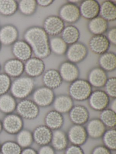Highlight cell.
Listing matches in <instances>:
<instances>
[{"instance_id": "obj_1", "label": "cell", "mask_w": 116, "mask_h": 154, "mask_svg": "<svg viewBox=\"0 0 116 154\" xmlns=\"http://www.w3.org/2000/svg\"><path fill=\"white\" fill-rule=\"evenodd\" d=\"M24 38L31 48L35 57L44 59L51 54L50 46V38L41 27L33 26L26 29Z\"/></svg>"}, {"instance_id": "obj_2", "label": "cell", "mask_w": 116, "mask_h": 154, "mask_svg": "<svg viewBox=\"0 0 116 154\" xmlns=\"http://www.w3.org/2000/svg\"><path fill=\"white\" fill-rule=\"evenodd\" d=\"M34 86L33 78L28 76L18 77L11 85V92L14 97L24 100L32 93Z\"/></svg>"}, {"instance_id": "obj_3", "label": "cell", "mask_w": 116, "mask_h": 154, "mask_svg": "<svg viewBox=\"0 0 116 154\" xmlns=\"http://www.w3.org/2000/svg\"><path fill=\"white\" fill-rule=\"evenodd\" d=\"M92 92V86L84 79H77L71 83L69 88V95L78 101L88 100Z\"/></svg>"}, {"instance_id": "obj_4", "label": "cell", "mask_w": 116, "mask_h": 154, "mask_svg": "<svg viewBox=\"0 0 116 154\" xmlns=\"http://www.w3.org/2000/svg\"><path fill=\"white\" fill-rule=\"evenodd\" d=\"M59 16L64 23L69 24L76 23L81 17L78 5L69 2L60 7L59 11Z\"/></svg>"}, {"instance_id": "obj_5", "label": "cell", "mask_w": 116, "mask_h": 154, "mask_svg": "<svg viewBox=\"0 0 116 154\" xmlns=\"http://www.w3.org/2000/svg\"><path fill=\"white\" fill-rule=\"evenodd\" d=\"M88 54V48L86 45L78 42L68 47L66 53L68 61L77 64L83 61Z\"/></svg>"}, {"instance_id": "obj_6", "label": "cell", "mask_w": 116, "mask_h": 154, "mask_svg": "<svg viewBox=\"0 0 116 154\" xmlns=\"http://www.w3.org/2000/svg\"><path fill=\"white\" fill-rule=\"evenodd\" d=\"M65 27V23L59 16L51 15L44 19L42 28L48 35L55 37L60 35Z\"/></svg>"}, {"instance_id": "obj_7", "label": "cell", "mask_w": 116, "mask_h": 154, "mask_svg": "<svg viewBox=\"0 0 116 154\" xmlns=\"http://www.w3.org/2000/svg\"><path fill=\"white\" fill-rule=\"evenodd\" d=\"M55 97L53 90L44 86L37 88L33 94V101L39 107L50 106L53 103Z\"/></svg>"}, {"instance_id": "obj_8", "label": "cell", "mask_w": 116, "mask_h": 154, "mask_svg": "<svg viewBox=\"0 0 116 154\" xmlns=\"http://www.w3.org/2000/svg\"><path fill=\"white\" fill-rule=\"evenodd\" d=\"M17 112L21 117L27 119H34L40 112L39 107L32 100L24 99L16 106Z\"/></svg>"}, {"instance_id": "obj_9", "label": "cell", "mask_w": 116, "mask_h": 154, "mask_svg": "<svg viewBox=\"0 0 116 154\" xmlns=\"http://www.w3.org/2000/svg\"><path fill=\"white\" fill-rule=\"evenodd\" d=\"M58 71L63 81L66 82L71 83L79 79V69L77 64L68 60L60 64Z\"/></svg>"}, {"instance_id": "obj_10", "label": "cell", "mask_w": 116, "mask_h": 154, "mask_svg": "<svg viewBox=\"0 0 116 154\" xmlns=\"http://www.w3.org/2000/svg\"><path fill=\"white\" fill-rule=\"evenodd\" d=\"M89 102L92 109L102 111L109 105L110 97L105 91L96 90L92 93L89 98Z\"/></svg>"}, {"instance_id": "obj_11", "label": "cell", "mask_w": 116, "mask_h": 154, "mask_svg": "<svg viewBox=\"0 0 116 154\" xmlns=\"http://www.w3.org/2000/svg\"><path fill=\"white\" fill-rule=\"evenodd\" d=\"M79 8L81 16L85 19L90 20L99 16L100 4L96 0L82 1Z\"/></svg>"}, {"instance_id": "obj_12", "label": "cell", "mask_w": 116, "mask_h": 154, "mask_svg": "<svg viewBox=\"0 0 116 154\" xmlns=\"http://www.w3.org/2000/svg\"><path fill=\"white\" fill-rule=\"evenodd\" d=\"M110 45V43L104 35H93L89 42V48L91 52L100 55L108 52Z\"/></svg>"}, {"instance_id": "obj_13", "label": "cell", "mask_w": 116, "mask_h": 154, "mask_svg": "<svg viewBox=\"0 0 116 154\" xmlns=\"http://www.w3.org/2000/svg\"><path fill=\"white\" fill-rule=\"evenodd\" d=\"M45 66L43 59L31 57L24 63V72L31 78L39 77L43 74Z\"/></svg>"}, {"instance_id": "obj_14", "label": "cell", "mask_w": 116, "mask_h": 154, "mask_svg": "<svg viewBox=\"0 0 116 154\" xmlns=\"http://www.w3.org/2000/svg\"><path fill=\"white\" fill-rule=\"evenodd\" d=\"M19 35L15 26L12 24L5 25L0 28V43L5 46L12 45L18 40Z\"/></svg>"}, {"instance_id": "obj_15", "label": "cell", "mask_w": 116, "mask_h": 154, "mask_svg": "<svg viewBox=\"0 0 116 154\" xmlns=\"http://www.w3.org/2000/svg\"><path fill=\"white\" fill-rule=\"evenodd\" d=\"M12 53L15 58L25 62L32 57L33 52L29 44L24 40H17L12 45Z\"/></svg>"}, {"instance_id": "obj_16", "label": "cell", "mask_w": 116, "mask_h": 154, "mask_svg": "<svg viewBox=\"0 0 116 154\" xmlns=\"http://www.w3.org/2000/svg\"><path fill=\"white\" fill-rule=\"evenodd\" d=\"M67 136L72 145L78 146L84 144L89 137L86 128L83 125L76 124L71 127Z\"/></svg>"}, {"instance_id": "obj_17", "label": "cell", "mask_w": 116, "mask_h": 154, "mask_svg": "<svg viewBox=\"0 0 116 154\" xmlns=\"http://www.w3.org/2000/svg\"><path fill=\"white\" fill-rule=\"evenodd\" d=\"M108 78L107 72L99 66H97L89 71L87 81L92 86L99 88L104 87Z\"/></svg>"}, {"instance_id": "obj_18", "label": "cell", "mask_w": 116, "mask_h": 154, "mask_svg": "<svg viewBox=\"0 0 116 154\" xmlns=\"http://www.w3.org/2000/svg\"><path fill=\"white\" fill-rule=\"evenodd\" d=\"M69 113L71 121L76 125H83L88 122L89 118V111L83 105L73 106Z\"/></svg>"}, {"instance_id": "obj_19", "label": "cell", "mask_w": 116, "mask_h": 154, "mask_svg": "<svg viewBox=\"0 0 116 154\" xmlns=\"http://www.w3.org/2000/svg\"><path fill=\"white\" fill-rule=\"evenodd\" d=\"M42 81L44 86L53 90L60 87L63 81L58 70L50 69L44 73Z\"/></svg>"}, {"instance_id": "obj_20", "label": "cell", "mask_w": 116, "mask_h": 154, "mask_svg": "<svg viewBox=\"0 0 116 154\" xmlns=\"http://www.w3.org/2000/svg\"><path fill=\"white\" fill-rule=\"evenodd\" d=\"M53 131L46 125H40L35 128L32 133L34 141L41 146L51 143Z\"/></svg>"}, {"instance_id": "obj_21", "label": "cell", "mask_w": 116, "mask_h": 154, "mask_svg": "<svg viewBox=\"0 0 116 154\" xmlns=\"http://www.w3.org/2000/svg\"><path fill=\"white\" fill-rule=\"evenodd\" d=\"M4 69L8 76L19 77L24 72V63L16 58H12L5 62Z\"/></svg>"}, {"instance_id": "obj_22", "label": "cell", "mask_w": 116, "mask_h": 154, "mask_svg": "<svg viewBox=\"0 0 116 154\" xmlns=\"http://www.w3.org/2000/svg\"><path fill=\"white\" fill-rule=\"evenodd\" d=\"M88 29L90 33L93 35H104L108 30V22L98 16L89 21Z\"/></svg>"}, {"instance_id": "obj_23", "label": "cell", "mask_w": 116, "mask_h": 154, "mask_svg": "<svg viewBox=\"0 0 116 154\" xmlns=\"http://www.w3.org/2000/svg\"><path fill=\"white\" fill-rule=\"evenodd\" d=\"M53 103L54 110L62 114L69 112L73 106V100L66 94H61L55 97Z\"/></svg>"}, {"instance_id": "obj_24", "label": "cell", "mask_w": 116, "mask_h": 154, "mask_svg": "<svg viewBox=\"0 0 116 154\" xmlns=\"http://www.w3.org/2000/svg\"><path fill=\"white\" fill-rule=\"evenodd\" d=\"M106 126L100 119H93L91 120L87 125L88 136L93 139L101 137L106 131Z\"/></svg>"}, {"instance_id": "obj_25", "label": "cell", "mask_w": 116, "mask_h": 154, "mask_svg": "<svg viewBox=\"0 0 116 154\" xmlns=\"http://www.w3.org/2000/svg\"><path fill=\"white\" fill-rule=\"evenodd\" d=\"M45 125L51 130L60 129L64 122L62 113L55 110L50 111L46 114L45 119Z\"/></svg>"}, {"instance_id": "obj_26", "label": "cell", "mask_w": 116, "mask_h": 154, "mask_svg": "<svg viewBox=\"0 0 116 154\" xmlns=\"http://www.w3.org/2000/svg\"><path fill=\"white\" fill-rule=\"evenodd\" d=\"M99 16L108 22L116 20V5L112 1H105L100 5Z\"/></svg>"}, {"instance_id": "obj_27", "label": "cell", "mask_w": 116, "mask_h": 154, "mask_svg": "<svg viewBox=\"0 0 116 154\" xmlns=\"http://www.w3.org/2000/svg\"><path fill=\"white\" fill-rule=\"evenodd\" d=\"M99 67L106 72L115 71L116 67V55L112 52H106L100 55L98 61Z\"/></svg>"}, {"instance_id": "obj_28", "label": "cell", "mask_w": 116, "mask_h": 154, "mask_svg": "<svg viewBox=\"0 0 116 154\" xmlns=\"http://www.w3.org/2000/svg\"><path fill=\"white\" fill-rule=\"evenodd\" d=\"M68 142V136L63 131L58 129L53 132L51 143L54 149L60 151L66 149Z\"/></svg>"}, {"instance_id": "obj_29", "label": "cell", "mask_w": 116, "mask_h": 154, "mask_svg": "<svg viewBox=\"0 0 116 154\" xmlns=\"http://www.w3.org/2000/svg\"><path fill=\"white\" fill-rule=\"evenodd\" d=\"M61 35V37L68 45L77 43L80 37V32L79 29L72 25L65 27Z\"/></svg>"}, {"instance_id": "obj_30", "label": "cell", "mask_w": 116, "mask_h": 154, "mask_svg": "<svg viewBox=\"0 0 116 154\" xmlns=\"http://www.w3.org/2000/svg\"><path fill=\"white\" fill-rule=\"evenodd\" d=\"M4 126L6 131L10 133H17L21 131L23 122L19 116L10 115L7 116L4 122Z\"/></svg>"}, {"instance_id": "obj_31", "label": "cell", "mask_w": 116, "mask_h": 154, "mask_svg": "<svg viewBox=\"0 0 116 154\" xmlns=\"http://www.w3.org/2000/svg\"><path fill=\"white\" fill-rule=\"evenodd\" d=\"M50 46L51 53L59 56L66 54L69 45L61 37H53L50 39Z\"/></svg>"}, {"instance_id": "obj_32", "label": "cell", "mask_w": 116, "mask_h": 154, "mask_svg": "<svg viewBox=\"0 0 116 154\" xmlns=\"http://www.w3.org/2000/svg\"><path fill=\"white\" fill-rule=\"evenodd\" d=\"M18 10V3L15 0H0V15L11 17Z\"/></svg>"}, {"instance_id": "obj_33", "label": "cell", "mask_w": 116, "mask_h": 154, "mask_svg": "<svg viewBox=\"0 0 116 154\" xmlns=\"http://www.w3.org/2000/svg\"><path fill=\"white\" fill-rule=\"evenodd\" d=\"M18 3V10L20 13L25 16L34 15L37 10L36 0H21Z\"/></svg>"}, {"instance_id": "obj_34", "label": "cell", "mask_w": 116, "mask_h": 154, "mask_svg": "<svg viewBox=\"0 0 116 154\" xmlns=\"http://www.w3.org/2000/svg\"><path fill=\"white\" fill-rule=\"evenodd\" d=\"M99 119L106 127L114 128L116 126V112L110 109H106L102 111Z\"/></svg>"}, {"instance_id": "obj_35", "label": "cell", "mask_w": 116, "mask_h": 154, "mask_svg": "<svg viewBox=\"0 0 116 154\" xmlns=\"http://www.w3.org/2000/svg\"><path fill=\"white\" fill-rule=\"evenodd\" d=\"M16 107V101L12 95L5 94L0 98V109L4 112H11Z\"/></svg>"}, {"instance_id": "obj_36", "label": "cell", "mask_w": 116, "mask_h": 154, "mask_svg": "<svg viewBox=\"0 0 116 154\" xmlns=\"http://www.w3.org/2000/svg\"><path fill=\"white\" fill-rule=\"evenodd\" d=\"M17 144L21 147H29L34 141L32 133L27 130L21 131L17 136Z\"/></svg>"}, {"instance_id": "obj_37", "label": "cell", "mask_w": 116, "mask_h": 154, "mask_svg": "<svg viewBox=\"0 0 116 154\" xmlns=\"http://www.w3.org/2000/svg\"><path fill=\"white\" fill-rule=\"evenodd\" d=\"M103 141L106 147L111 150H115L116 149V132L114 128H110L106 131L103 136Z\"/></svg>"}, {"instance_id": "obj_38", "label": "cell", "mask_w": 116, "mask_h": 154, "mask_svg": "<svg viewBox=\"0 0 116 154\" xmlns=\"http://www.w3.org/2000/svg\"><path fill=\"white\" fill-rule=\"evenodd\" d=\"M3 154H21V148L17 143L14 142H7L2 147Z\"/></svg>"}, {"instance_id": "obj_39", "label": "cell", "mask_w": 116, "mask_h": 154, "mask_svg": "<svg viewBox=\"0 0 116 154\" xmlns=\"http://www.w3.org/2000/svg\"><path fill=\"white\" fill-rule=\"evenodd\" d=\"M105 92L109 97L116 99V78L115 77L108 78L105 85Z\"/></svg>"}, {"instance_id": "obj_40", "label": "cell", "mask_w": 116, "mask_h": 154, "mask_svg": "<svg viewBox=\"0 0 116 154\" xmlns=\"http://www.w3.org/2000/svg\"><path fill=\"white\" fill-rule=\"evenodd\" d=\"M11 85L10 76L6 74H0V95L5 94L11 88Z\"/></svg>"}, {"instance_id": "obj_41", "label": "cell", "mask_w": 116, "mask_h": 154, "mask_svg": "<svg viewBox=\"0 0 116 154\" xmlns=\"http://www.w3.org/2000/svg\"><path fill=\"white\" fill-rule=\"evenodd\" d=\"M106 36L108 40L111 45L114 46L116 45V27H113L109 29L107 31Z\"/></svg>"}, {"instance_id": "obj_42", "label": "cell", "mask_w": 116, "mask_h": 154, "mask_svg": "<svg viewBox=\"0 0 116 154\" xmlns=\"http://www.w3.org/2000/svg\"><path fill=\"white\" fill-rule=\"evenodd\" d=\"M65 154H84L80 146L72 145L66 148Z\"/></svg>"}, {"instance_id": "obj_43", "label": "cell", "mask_w": 116, "mask_h": 154, "mask_svg": "<svg viewBox=\"0 0 116 154\" xmlns=\"http://www.w3.org/2000/svg\"><path fill=\"white\" fill-rule=\"evenodd\" d=\"M92 154H112L111 150L105 146H99L93 149Z\"/></svg>"}, {"instance_id": "obj_44", "label": "cell", "mask_w": 116, "mask_h": 154, "mask_svg": "<svg viewBox=\"0 0 116 154\" xmlns=\"http://www.w3.org/2000/svg\"><path fill=\"white\" fill-rule=\"evenodd\" d=\"M38 154H55V149L48 145L41 146Z\"/></svg>"}, {"instance_id": "obj_45", "label": "cell", "mask_w": 116, "mask_h": 154, "mask_svg": "<svg viewBox=\"0 0 116 154\" xmlns=\"http://www.w3.org/2000/svg\"><path fill=\"white\" fill-rule=\"evenodd\" d=\"M37 5L42 7V8H47L51 6L54 2L53 0H37L36 1Z\"/></svg>"}, {"instance_id": "obj_46", "label": "cell", "mask_w": 116, "mask_h": 154, "mask_svg": "<svg viewBox=\"0 0 116 154\" xmlns=\"http://www.w3.org/2000/svg\"><path fill=\"white\" fill-rule=\"evenodd\" d=\"M21 154H38L36 150L31 148H25L22 151Z\"/></svg>"}, {"instance_id": "obj_47", "label": "cell", "mask_w": 116, "mask_h": 154, "mask_svg": "<svg viewBox=\"0 0 116 154\" xmlns=\"http://www.w3.org/2000/svg\"><path fill=\"white\" fill-rule=\"evenodd\" d=\"M111 109L116 112V99H113V101L111 104Z\"/></svg>"}, {"instance_id": "obj_48", "label": "cell", "mask_w": 116, "mask_h": 154, "mask_svg": "<svg viewBox=\"0 0 116 154\" xmlns=\"http://www.w3.org/2000/svg\"><path fill=\"white\" fill-rule=\"evenodd\" d=\"M68 2H71V3H73V4L78 5L79 3H81L82 1H78V0H69Z\"/></svg>"}, {"instance_id": "obj_49", "label": "cell", "mask_w": 116, "mask_h": 154, "mask_svg": "<svg viewBox=\"0 0 116 154\" xmlns=\"http://www.w3.org/2000/svg\"><path fill=\"white\" fill-rule=\"evenodd\" d=\"M2 45L1 43H0V51H1V48H2Z\"/></svg>"}, {"instance_id": "obj_50", "label": "cell", "mask_w": 116, "mask_h": 154, "mask_svg": "<svg viewBox=\"0 0 116 154\" xmlns=\"http://www.w3.org/2000/svg\"><path fill=\"white\" fill-rule=\"evenodd\" d=\"M1 123H0V130H1Z\"/></svg>"}, {"instance_id": "obj_51", "label": "cell", "mask_w": 116, "mask_h": 154, "mask_svg": "<svg viewBox=\"0 0 116 154\" xmlns=\"http://www.w3.org/2000/svg\"><path fill=\"white\" fill-rule=\"evenodd\" d=\"M0 70H1V64H0Z\"/></svg>"}, {"instance_id": "obj_52", "label": "cell", "mask_w": 116, "mask_h": 154, "mask_svg": "<svg viewBox=\"0 0 116 154\" xmlns=\"http://www.w3.org/2000/svg\"><path fill=\"white\" fill-rule=\"evenodd\" d=\"M0 28H1V26H0Z\"/></svg>"}]
</instances>
